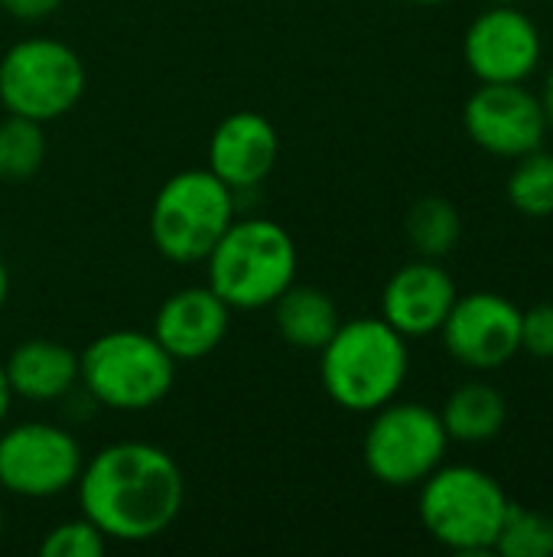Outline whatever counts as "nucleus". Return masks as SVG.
Wrapping results in <instances>:
<instances>
[{"label":"nucleus","instance_id":"nucleus-18","mask_svg":"<svg viewBox=\"0 0 553 557\" xmlns=\"http://www.w3.org/2000/svg\"><path fill=\"white\" fill-rule=\"evenodd\" d=\"M440 421L447 428L450 441L460 444H486L502 434L508 421L505 395L489 382H466L450 392Z\"/></svg>","mask_w":553,"mask_h":557},{"label":"nucleus","instance_id":"nucleus-28","mask_svg":"<svg viewBox=\"0 0 553 557\" xmlns=\"http://www.w3.org/2000/svg\"><path fill=\"white\" fill-rule=\"evenodd\" d=\"M7 297H10V271H7V261L0 258V310L7 307Z\"/></svg>","mask_w":553,"mask_h":557},{"label":"nucleus","instance_id":"nucleus-19","mask_svg":"<svg viewBox=\"0 0 553 557\" xmlns=\"http://www.w3.org/2000/svg\"><path fill=\"white\" fill-rule=\"evenodd\" d=\"M407 238L414 245V251L420 258H433L440 261L443 255H450L463 235V219L460 209L443 199V196H424L411 206L407 212Z\"/></svg>","mask_w":553,"mask_h":557},{"label":"nucleus","instance_id":"nucleus-17","mask_svg":"<svg viewBox=\"0 0 553 557\" xmlns=\"http://www.w3.org/2000/svg\"><path fill=\"white\" fill-rule=\"evenodd\" d=\"M271 310H274L277 336L303 352H319L342 323L339 307L326 290L297 281L271 304Z\"/></svg>","mask_w":553,"mask_h":557},{"label":"nucleus","instance_id":"nucleus-1","mask_svg":"<svg viewBox=\"0 0 553 557\" xmlns=\"http://www.w3.org/2000/svg\"><path fill=\"white\" fill-rule=\"evenodd\" d=\"M81 516L121 545H143L173 529L186 506V476L173 454L147 441H117L91 454L75 480Z\"/></svg>","mask_w":553,"mask_h":557},{"label":"nucleus","instance_id":"nucleus-11","mask_svg":"<svg viewBox=\"0 0 553 557\" xmlns=\"http://www.w3.org/2000/svg\"><path fill=\"white\" fill-rule=\"evenodd\" d=\"M447 352L476 372H492L521 352V310L492 290L456 297L440 326Z\"/></svg>","mask_w":553,"mask_h":557},{"label":"nucleus","instance_id":"nucleus-24","mask_svg":"<svg viewBox=\"0 0 553 557\" xmlns=\"http://www.w3.org/2000/svg\"><path fill=\"white\" fill-rule=\"evenodd\" d=\"M521 352L553 359V304H538L521 313Z\"/></svg>","mask_w":553,"mask_h":557},{"label":"nucleus","instance_id":"nucleus-15","mask_svg":"<svg viewBox=\"0 0 553 557\" xmlns=\"http://www.w3.org/2000/svg\"><path fill=\"white\" fill-rule=\"evenodd\" d=\"M277 127L257 111H235L222 117L209 137V170L238 196L257 189L277 166Z\"/></svg>","mask_w":553,"mask_h":557},{"label":"nucleus","instance_id":"nucleus-8","mask_svg":"<svg viewBox=\"0 0 553 557\" xmlns=\"http://www.w3.org/2000/svg\"><path fill=\"white\" fill-rule=\"evenodd\" d=\"M447 428L440 411L420 401H388L372 411V424L362 441V460L368 473L391 490L420 486L447 460Z\"/></svg>","mask_w":553,"mask_h":557},{"label":"nucleus","instance_id":"nucleus-7","mask_svg":"<svg viewBox=\"0 0 553 557\" xmlns=\"http://www.w3.org/2000/svg\"><path fill=\"white\" fill-rule=\"evenodd\" d=\"M88 88L81 55L52 36H29L0 55V104L39 124L65 117Z\"/></svg>","mask_w":553,"mask_h":557},{"label":"nucleus","instance_id":"nucleus-30","mask_svg":"<svg viewBox=\"0 0 553 557\" xmlns=\"http://www.w3.org/2000/svg\"><path fill=\"white\" fill-rule=\"evenodd\" d=\"M3 529H7V516H3V506H0V539H3Z\"/></svg>","mask_w":553,"mask_h":557},{"label":"nucleus","instance_id":"nucleus-9","mask_svg":"<svg viewBox=\"0 0 553 557\" xmlns=\"http://www.w3.org/2000/svg\"><path fill=\"white\" fill-rule=\"evenodd\" d=\"M85 467L78 437L52 421L0 428V490L16 499H52L75 490Z\"/></svg>","mask_w":553,"mask_h":557},{"label":"nucleus","instance_id":"nucleus-23","mask_svg":"<svg viewBox=\"0 0 553 557\" xmlns=\"http://www.w3.org/2000/svg\"><path fill=\"white\" fill-rule=\"evenodd\" d=\"M108 539L85 519H65L59 525H52L42 542H39V555L42 557H98L108 552Z\"/></svg>","mask_w":553,"mask_h":557},{"label":"nucleus","instance_id":"nucleus-21","mask_svg":"<svg viewBox=\"0 0 553 557\" xmlns=\"http://www.w3.org/2000/svg\"><path fill=\"white\" fill-rule=\"evenodd\" d=\"M508 202L528 219H551L553 215V153L531 150L518 157L508 176Z\"/></svg>","mask_w":553,"mask_h":557},{"label":"nucleus","instance_id":"nucleus-3","mask_svg":"<svg viewBox=\"0 0 553 557\" xmlns=\"http://www.w3.org/2000/svg\"><path fill=\"white\" fill-rule=\"evenodd\" d=\"M205 284L231 310H264L271 307L293 281L300 268L293 235L264 215L235 219L218 245L209 251Z\"/></svg>","mask_w":553,"mask_h":557},{"label":"nucleus","instance_id":"nucleus-25","mask_svg":"<svg viewBox=\"0 0 553 557\" xmlns=\"http://www.w3.org/2000/svg\"><path fill=\"white\" fill-rule=\"evenodd\" d=\"M62 7V0H0V10L20 23H39L52 16Z\"/></svg>","mask_w":553,"mask_h":557},{"label":"nucleus","instance_id":"nucleus-13","mask_svg":"<svg viewBox=\"0 0 553 557\" xmlns=\"http://www.w3.org/2000/svg\"><path fill=\"white\" fill-rule=\"evenodd\" d=\"M231 313L235 310L209 284H192L160 304L150 333L176 362H199L225 343Z\"/></svg>","mask_w":553,"mask_h":557},{"label":"nucleus","instance_id":"nucleus-6","mask_svg":"<svg viewBox=\"0 0 553 557\" xmlns=\"http://www.w3.org/2000/svg\"><path fill=\"white\" fill-rule=\"evenodd\" d=\"M235 222V193L209 170L173 173L150 206V242L173 264H202Z\"/></svg>","mask_w":553,"mask_h":557},{"label":"nucleus","instance_id":"nucleus-4","mask_svg":"<svg viewBox=\"0 0 553 557\" xmlns=\"http://www.w3.org/2000/svg\"><path fill=\"white\" fill-rule=\"evenodd\" d=\"M78 382L85 395L124 414H140L166 401L176 382V359L153 333L108 330L78 356Z\"/></svg>","mask_w":553,"mask_h":557},{"label":"nucleus","instance_id":"nucleus-26","mask_svg":"<svg viewBox=\"0 0 553 557\" xmlns=\"http://www.w3.org/2000/svg\"><path fill=\"white\" fill-rule=\"evenodd\" d=\"M10 408H13V388H10L7 369H3V362H0V428H3L7 418H10Z\"/></svg>","mask_w":553,"mask_h":557},{"label":"nucleus","instance_id":"nucleus-20","mask_svg":"<svg viewBox=\"0 0 553 557\" xmlns=\"http://www.w3.org/2000/svg\"><path fill=\"white\" fill-rule=\"evenodd\" d=\"M46 124L7 114L0 121V180H33L46 163Z\"/></svg>","mask_w":553,"mask_h":557},{"label":"nucleus","instance_id":"nucleus-31","mask_svg":"<svg viewBox=\"0 0 553 557\" xmlns=\"http://www.w3.org/2000/svg\"><path fill=\"white\" fill-rule=\"evenodd\" d=\"M489 3H521V0H489Z\"/></svg>","mask_w":553,"mask_h":557},{"label":"nucleus","instance_id":"nucleus-14","mask_svg":"<svg viewBox=\"0 0 553 557\" xmlns=\"http://www.w3.org/2000/svg\"><path fill=\"white\" fill-rule=\"evenodd\" d=\"M456 297V284L440 261L417 258L388 277L381 290V320L391 323L404 339H424L440 333Z\"/></svg>","mask_w":553,"mask_h":557},{"label":"nucleus","instance_id":"nucleus-10","mask_svg":"<svg viewBox=\"0 0 553 557\" xmlns=\"http://www.w3.org/2000/svg\"><path fill=\"white\" fill-rule=\"evenodd\" d=\"M463 127L476 147L508 160L544 147L551 131L541 95L525 82H482L463 108Z\"/></svg>","mask_w":553,"mask_h":557},{"label":"nucleus","instance_id":"nucleus-5","mask_svg":"<svg viewBox=\"0 0 553 557\" xmlns=\"http://www.w3.org/2000/svg\"><path fill=\"white\" fill-rule=\"evenodd\" d=\"M508 503V493L492 473L473 463H440L420 483L417 516L437 545L456 555H486L495 552Z\"/></svg>","mask_w":553,"mask_h":557},{"label":"nucleus","instance_id":"nucleus-22","mask_svg":"<svg viewBox=\"0 0 553 557\" xmlns=\"http://www.w3.org/2000/svg\"><path fill=\"white\" fill-rule=\"evenodd\" d=\"M495 552L502 557H553V519L508 503Z\"/></svg>","mask_w":553,"mask_h":557},{"label":"nucleus","instance_id":"nucleus-29","mask_svg":"<svg viewBox=\"0 0 553 557\" xmlns=\"http://www.w3.org/2000/svg\"><path fill=\"white\" fill-rule=\"evenodd\" d=\"M404 3H420V7H433V3H447V0H404Z\"/></svg>","mask_w":553,"mask_h":557},{"label":"nucleus","instance_id":"nucleus-16","mask_svg":"<svg viewBox=\"0 0 553 557\" xmlns=\"http://www.w3.org/2000/svg\"><path fill=\"white\" fill-rule=\"evenodd\" d=\"M13 398L49 405L62 401L78 385V352L59 339L33 336L13 346L3 362Z\"/></svg>","mask_w":553,"mask_h":557},{"label":"nucleus","instance_id":"nucleus-2","mask_svg":"<svg viewBox=\"0 0 553 557\" xmlns=\"http://www.w3.org/2000/svg\"><path fill=\"white\" fill-rule=\"evenodd\" d=\"M407 372V339L381 317L342 320L332 339L319 349L323 392L349 414H372L394 401Z\"/></svg>","mask_w":553,"mask_h":557},{"label":"nucleus","instance_id":"nucleus-27","mask_svg":"<svg viewBox=\"0 0 553 557\" xmlns=\"http://www.w3.org/2000/svg\"><path fill=\"white\" fill-rule=\"evenodd\" d=\"M541 104H544V114H548V124L553 127V65L544 78V88H541Z\"/></svg>","mask_w":553,"mask_h":557},{"label":"nucleus","instance_id":"nucleus-12","mask_svg":"<svg viewBox=\"0 0 553 557\" xmlns=\"http://www.w3.org/2000/svg\"><path fill=\"white\" fill-rule=\"evenodd\" d=\"M541 55V29L518 3H492L463 36V59L479 82H528Z\"/></svg>","mask_w":553,"mask_h":557}]
</instances>
